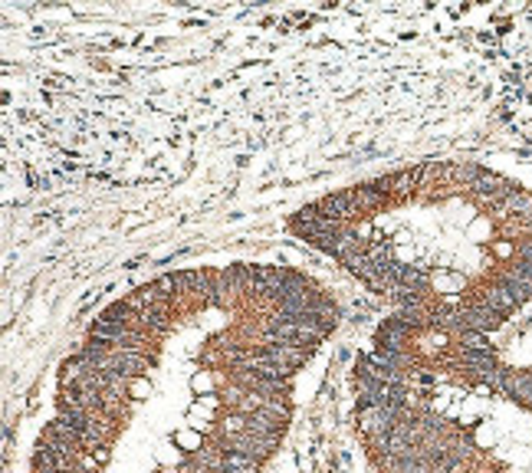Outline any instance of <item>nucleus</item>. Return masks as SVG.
Instances as JSON below:
<instances>
[{"mask_svg":"<svg viewBox=\"0 0 532 473\" xmlns=\"http://www.w3.org/2000/svg\"><path fill=\"white\" fill-rule=\"evenodd\" d=\"M168 319H171V309L168 306H151V309H141L138 312V325H141V332L145 336H164L168 332Z\"/></svg>","mask_w":532,"mask_h":473,"instance_id":"5","label":"nucleus"},{"mask_svg":"<svg viewBox=\"0 0 532 473\" xmlns=\"http://www.w3.org/2000/svg\"><path fill=\"white\" fill-rule=\"evenodd\" d=\"M194 388H211V378H194Z\"/></svg>","mask_w":532,"mask_h":473,"instance_id":"10","label":"nucleus"},{"mask_svg":"<svg viewBox=\"0 0 532 473\" xmlns=\"http://www.w3.org/2000/svg\"><path fill=\"white\" fill-rule=\"evenodd\" d=\"M352 198H355V204H359V214H368V211L384 207L388 194H384L381 187L372 181V184H359V187H355V191H352Z\"/></svg>","mask_w":532,"mask_h":473,"instance_id":"6","label":"nucleus"},{"mask_svg":"<svg viewBox=\"0 0 532 473\" xmlns=\"http://www.w3.org/2000/svg\"><path fill=\"white\" fill-rule=\"evenodd\" d=\"M260 461L250 454H237V450H223V470L221 473H257Z\"/></svg>","mask_w":532,"mask_h":473,"instance_id":"7","label":"nucleus"},{"mask_svg":"<svg viewBox=\"0 0 532 473\" xmlns=\"http://www.w3.org/2000/svg\"><path fill=\"white\" fill-rule=\"evenodd\" d=\"M457 338H460V349H493L483 332H470V329H467V332H460Z\"/></svg>","mask_w":532,"mask_h":473,"instance_id":"8","label":"nucleus"},{"mask_svg":"<svg viewBox=\"0 0 532 473\" xmlns=\"http://www.w3.org/2000/svg\"><path fill=\"white\" fill-rule=\"evenodd\" d=\"M151 368L148 352H115V361H112V372H122L125 378H138Z\"/></svg>","mask_w":532,"mask_h":473,"instance_id":"4","label":"nucleus"},{"mask_svg":"<svg viewBox=\"0 0 532 473\" xmlns=\"http://www.w3.org/2000/svg\"><path fill=\"white\" fill-rule=\"evenodd\" d=\"M463 319H467V329H470V332H483V336L506 322V316H499V312L490 309V306L480 302V299H473V302L463 306Z\"/></svg>","mask_w":532,"mask_h":473,"instance_id":"1","label":"nucleus"},{"mask_svg":"<svg viewBox=\"0 0 532 473\" xmlns=\"http://www.w3.org/2000/svg\"><path fill=\"white\" fill-rule=\"evenodd\" d=\"M414 381H418V385H434V375L418 372V375H414Z\"/></svg>","mask_w":532,"mask_h":473,"instance_id":"9","label":"nucleus"},{"mask_svg":"<svg viewBox=\"0 0 532 473\" xmlns=\"http://www.w3.org/2000/svg\"><path fill=\"white\" fill-rule=\"evenodd\" d=\"M411 325H404L397 316H391V319H384L381 325H378V336H375V349H388V352H404V345H408L411 338Z\"/></svg>","mask_w":532,"mask_h":473,"instance_id":"2","label":"nucleus"},{"mask_svg":"<svg viewBox=\"0 0 532 473\" xmlns=\"http://www.w3.org/2000/svg\"><path fill=\"white\" fill-rule=\"evenodd\" d=\"M319 211L325 214V217H332V221H342V224H345L348 217L359 214V204H355V198H352V191H338V194H325V198L319 200Z\"/></svg>","mask_w":532,"mask_h":473,"instance_id":"3","label":"nucleus"}]
</instances>
